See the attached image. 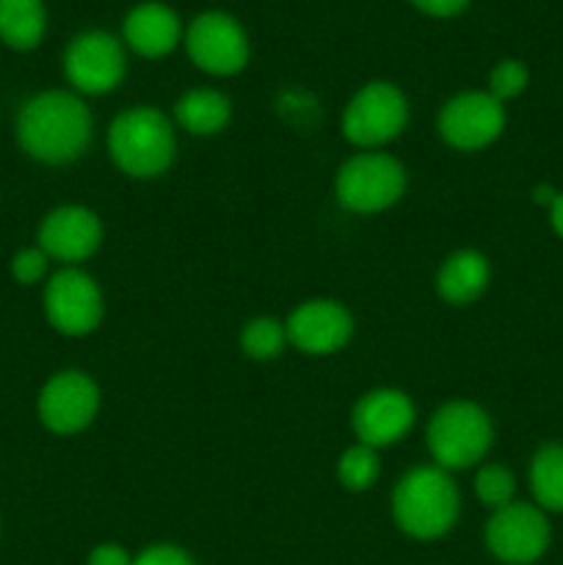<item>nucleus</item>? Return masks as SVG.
<instances>
[{"mask_svg": "<svg viewBox=\"0 0 563 565\" xmlns=\"http://www.w3.org/2000/svg\"><path fill=\"white\" fill-rule=\"evenodd\" d=\"M414 425V403L401 390H373L353 408L359 445L386 447L401 441Z\"/></svg>", "mask_w": 563, "mask_h": 565, "instance_id": "15", "label": "nucleus"}, {"mask_svg": "<svg viewBox=\"0 0 563 565\" xmlns=\"http://www.w3.org/2000/svg\"><path fill=\"white\" fill-rule=\"evenodd\" d=\"M524 86H528V66H524L522 61L508 58V61H500V64L491 70L489 94L495 99H500V103L522 94Z\"/></svg>", "mask_w": 563, "mask_h": 565, "instance_id": "24", "label": "nucleus"}, {"mask_svg": "<svg viewBox=\"0 0 563 565\" xmlns=\"http://www.w3.org/2000/svg\"><path fill=\"white\" fill-rule=\"evenodd\" d=\"M103 292L97 281L77 268H64L47 281L44 312L50 326L66 337L92 334L103 320Z\"/></svg>", "mask_w": 563, "mask_h": 565, "instance_id": "8", "label": "nucleus"}, {"mask_svg": "<svg viewBox=\"0 0 563 565\" xmlns=\"http://www.w3.org/2000/svg\"><path fill=\"white\" fill-rule=\"evenodd\" d=\"M414 9L431 17H456L469 6V0H412Z\"/></svg>", "mask_w": 563, "mask_h": 565, "instance_id": "27", "label": "nucleus"}, {"mask_svg": "<svg viewBox=\"0 0 563 565\" xmlns=\"http://www.w3.org/2000/svg\"><path fill=\"white\" fill-rule=\"evenodd\" d=\"M285 342L287 329L274 318H254L252 323H246V329L241 334L243 353L252 359H259V362L279 356Z\"/></svg>", "mask_w": 563, "mask_h": 565, "instance_id": "22", "label": "nucleus"}, {"mask_svg": "<svg viewBox=\"0 0 563 565\" xmlns=\"http://www.w3.org/2000/svg\"><path fill=\"white\" fill-rule=\"evenodd\" d=\"M486 544L497 561L508 565L535 563L550 546V522L535 505L511 502L489 519Z\"/></svg>", "mask_w": 563, "mask_h": 565, "instance_id": "9", "label": "nucleus"}, {"mask_svg": "<svg viewBox=\"0 0 563 565\" xmlns=\"http://www.w3.org/2000/svg\"><path fill=\"white\" fill-rule=\"evenodd\" d=\"M506 127V108L489 92H464L442 108L439 132L453 149L472 152L495 141Z\"/></svg>", "mask_w": 563, "mask_h": 565, "instance_id": "12", "label": "nucleus"}, {"mask_svg": "<svg viewBox=\"0 0 563 565\" xmlns=\"http://www.w3.org/2000/svg\"><path fill=\"white\" fill-rule=\"evenodd\" d=\"M103 243V224L97 215L81 204H66L53 210L39 226V248L50 259L81 263L92 257Z\"/></svg>", "mask_w": 563, "mask_h": 565, "instance_id": "14", "label": "nucleus"}, {"mask_svg": "<svg viewBox=\"0 0 563 565\" xmlns=\"http://www.w3.org/2000/svg\"><path fill=\"white\" fill-rule=\"evenodd\" d=\"M17 141L42 163H70L92 141V114L70 92H42L28 99L17 116Z\"/></svg>", "mask_w": 563, "mask_h": 565, "instance_id": "1", "label": "nucleus"}, {"mask_svg": "<svg viewBox=\"0 0 563 565\" xmlns=\"http://www.w3.org/2000/svg\"><path fill=\"white\" fill-rule=\"evenodd\" d=\"M174 130L158 108L138 105L114 119L108 149L114 163L130 177H158L174 160Z\"/></svg>", "mask_w": 563, "mask_h": 565, "instance_id": "3", "label": "nucleus"}, {"mask_svg": "<svg viewBox=\"0 0 563 565\" xmlns=\"http://www.w3.org/2000/svg\"><path fill=\"white\" fill-rule=\"evenodd\" d=\"M408 103L392 83H368L353 94L342 114V136L357 147H379L403 132Z\"/></svg>", "mask_w": 563, "mask_h": 565, "instance_id": "6", "label": "nucleus"}, {"mask_svg": "<svg viewBox=\"0 0 563 565\" xmlns=\"http://www.w3.org/2000/svg\"><path fill=\"white\" fill-rule=\"evenodd\" d=\"M88 565H132V561L121 546L103 544L88 555Z\"/></svg>", "mask_w": 563, "mask_h": 565, "instance_id": "28", "label": "nucleus"}, {"mask_svg": "<svg viewBox=\"0 0 563 565\" xmlns=\"http://www.w3.org/2000/svg\"><path fill=\"white\" fill-rule=\"evenodd\" d=\"M182 36L180 17L166 3H141L127 14L125 39L144 58H163Z\"/></svg>", "mask_w": 563, "mask_h": 565, "instance_id": "16", "label": "nucleus"}, {"mask_svg": "<svg viewBox=\"0 0 563 565\" xmlns=\"http://www.w3.org/2000/svg\"><path fill=\"white\" fill-rule=\"evenodd\" d=\"M132 565H193V561L180 550V546L158 544L144 550L141 555L132 561Z\"/></svg>", "mask_w": 563, "mask_h": 565, "instance_id": "26", "label": "nucleus"}, {"mask_svg": "<svg viewBox=\"0 0 563 565\" xmlns=\"http://www.w3.org/2000/svg\"><path fill=\"white\" fill-rule=\"evenodd\" d=\"M491 419L480 406L456 401L442 406L428 425V450L436 467L467 469L478 463L491 447Z\"/></svg>", "mask_w": 563, "mask_h": 565, "instance_id": "4", "label": "nucleus"}, {"mask_svg": "<svg viewBox=\"0 0 563 565\" xmlns=\"http://www.w3.org/2000/svg\"><path fill=\"white\" fill-rule=\"evenodd\" d=\"M185 47L193 64L210 75H235L248 61L246 31L224 11H204L185 31Z\"/></svg>", "mask_w": 563, "mask_h": 565, "instance_id": "7", "label": "nucleus"}, {"mask_svg": "<svg viewBox=\"0 0 563 565\" xmlns=\"http://www.w3.org/2000/svg\"><path fill=\"white\" fill-rule=\"evenodd\" d=\"M99 408V390L86 373L66 370L53 375L39 395V419L59 436L81 434Z\"/></svg>", "mask_w": 563, "mask_h": 565, "instance_id": "11", "label": "nucleus"}, {"mask_svg": "<svg viewBox=\"0 0 563 565\" xmlns=\"http://www.w3.org/2000/svg\"><path fill=\"white\" fill-rule=\"evenodd\" d=\"M550 210H552V230L563 237V193H557Z\"/></svg>", "mask_w": 563, "mask_h": 565, "instance_id": "29", "label": "nucleus"}, {"mask_svg": "<svg viewBox=\"0 0 563 565\" xmlns=\"http://www.w3.org/2000/svg\"><path fill=\"white\" fill-rule=\"evenodd\" d=\"M530 489L546 511L563 513V445H544L530 463Z\"/></svg>", "mask_w": 563, "mask_h": 565, "instance_id": "20", "label": "nucleus"}, {"mask_svg": "<svg viewBox=\"0 0 563 565\" xmlns=\"http://www.w3.org/2000/svg\"><path fill=\"white\" fill-rule=\"evenodd\" d=\"M47 254L42 248H22L14 259H11V274L20 285H36L47 274Z\"/></svg>", "mask_w": 563, "mask_h": 565, "instance_id": "25", "label": "nucleus"}, {"mask_svg": "<svg viewBox=\"0 0 563 565\" xmlns=\"http://www.w3.org/2000/svg\"><path fill=\"white\" fill-rule=\"evenodd\" d=\"M287 340L304 353L323 356L348 345L353 334V318L342 303L318 298L296 307L287 320Z\"/></svg>", "mask_w": 563, "mask_h": 565, "instance_id": "13", "label": "nucleus"}, {"mask_svg": "<svg viewBox=\"0 0 563 565\" xmlns=\"http://www.w3.org/2000/svg\"><path fill=\"white\" fill-rule=\"evenodd\" d=\"M513 491H517V480L500 463H489V467H484L475 475V494H478L484 505L495 508V511L511 505Z\"/></svg>", "mask_w": 563, "mask_h": 565, "instance_id": "23", "label": "nucleus"}, {"mask_svg": "<svg viewBox=\"0 0 563 565\" xmlns=\"http://www.w3.org/2000/svg\"><path fill=\"white\" fill-rule=\"evenodd\" d=\"M458 489L442 467H417L401 478L392 494V516L397 527L419 541L450 533L458 519Z\"/></svg>", "mask_w": 563, "mask_h": 565, "instance_id": "2", "label": "nucleus"}, {"mask_svg": "<svg viewBox=\"0 0 563 565\" xmlns=\"http://www.w3.org/2000/svg\"><path fill=\"white\" fill-rule=\"evenodd\" d=\"M177 121L193 136H213L230 125L232 105L230 99L213 88H193L177 103Z\"/></svg>", "mask_w": 563, "mask_h": 565, "instance_id": "18", "label": "nucleus"}, {"mask_svg": "<svg viewBox=\"0 0 563 565\" xmlns=\"http://www.w3.org/2000/svg\"><path fill=\"white\" fill-rule=\"evenodd\" d=\"M489 285V263L478 252H456L445 259L436 276V290L447 303H472Z\"/></svg>", "mask_w": 563, "mask_h": 565, "instance_id": "17", "label": "nucleus"}, {"mask_svg": "<svg viewBox=\"0 0 563 565\" xmlns=\"http://www.w3.org/2000/svg\"><path fill=\"white\" fill-rule=\"evenodd\" d=\"M379 456H375L373 447L357 445L348 447L340 456V463H337V478L346 486L348 491H364L379 480Z\"/></svg>", "mask_w": 563, "mask_h": 565, "instance_id": "21", "label": "nucleus"}, {"mask_svg": "<svg viewBox=\"0 0 563 565\" xmlns=\"http://www.w3.org/2000/svg\"><path fill=\"white\" fill-rule=\"evenodd\" d=\"M42 0H0V39L14 50H33L44 36Z\"/></svg>", "mask_w": 563, "mask_h": 565, "instance_id": "19", "label": "nucleus"}, {"mask_svg": "<svg viewBox=\"0 0 563 565\" xmlns=\"http://www.w3.org/2000/svg\"><path fill=\"white\" fill-rule=\"evenodd\" d=\"M406 191V171L395 158L362 152L342 163L337 174V199L351 213H381Z\"/></svg>", "mask_w": 563, "mask_h": 565, "instance_id": "5", "label": "nucleus"}, {"mask_svg": "<svg viewBox=\"0 0 563 565\" xmlns=\"http://www.w3.org/2000/svg\"><path fill=\"white\" fill-rule=\"evenodd\" d=\"M66 81L83 94L114 92L125 77V50L110 33L88 31L72 39L64 53Z\"/></svg>", "mask_w": 563, "mask_h": 565, "instance_id": "10", "label": "nucleus"}]
</instances>
